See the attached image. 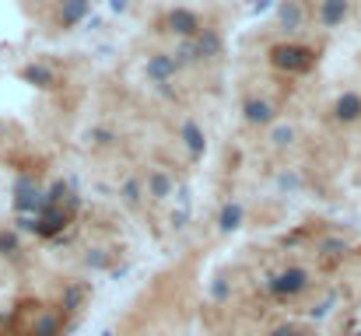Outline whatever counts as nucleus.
<instances>
[{
	"mask_svg": "<svg viewBox=\"0 0 361 336\" xmlns=\"http://www.w3.org/2000/svg\"><path fill=\"white\" fill-rule=\"evenodd\" d=\"M18 253H21V238H18V231L4 228V231H0V256H18Z\"/></svg>",
	"mask_w": 361,
	"mask_h": 336,
	"instance_id": "6ab92c4d",
	"label": "nucleus"
},
{
	"mask_svg": "<svg viewBox=\"0 0 361 336\" xmlns=\"http://www.w3.org/2000/svg\"><path fill=\"white\" fill-rule=\"evenodd\" d=\"M347 249V242H340V238H326L323 242V253H344Z\"/></svg>",
	"mask_w": 361,
	"mask_h": 336,
	"instance_id": "aec40b11",
	"label": "nucleus"
},
{
	"mask_svg": "<svg viewBox=\"0 0 361 336\" xmlns=\"http://www.w3.org/2000/svg\"><path fill=\"white\" fill-rule=\"evenodd\" d=\"M277 182H281V190H295V186H298V179H295L291 172H284V175H281Z\"/></svg>",
	"mask_w": 361,
	"mask_h": 336,
	"instance_id": "412c9836",
	"label": "nucleus"
},
{
	"mask_svg": "<svg viewBox=\"0 0 361 336\" xmlns=\"http://www.w3.org/2000/svg\"><path fill=\"white\" fill-rule=\"evenodd\" d=\"M144 193L151 196V200H169V196L175 193V179H172L165 168L147 172V179H144Z\"/></svg>",
	"mask_w": 361,
	"mask_h": 336,
	"instance_id": "1a4fd4ad",
	"label": "nucleus"
},
{
	"mask_svg": "<svg viewBox=\"0 0 361 336\" xmlns=\"http://www.w3.org/2000/svg\"><path fill=\"white\" fill-rule=\"evenodd\" d=\"M183 144H186V151H190L193 161H200V158L207 155V137H203V130H200L197 119H186V123H183Z\"/></svg>",
	"mask_w": 361,
	"mask_h": 336,
	"instance_id": "f8f14e48",
	"label": "nucleus"
},
{
	"mask_svg": "<svg viewBox=\"0 0 361 336\" xmlns=\"http://www.w3.org/2000/svg\"><path fill=\"white\" fill-rule=\"evenodd\" d=\"M193 46H197L200 64H203V60H214V56H221V36L214 32V28H200V32L193 36Z\"/></svg>",
	"mask_w": 361,
	"mask_h": 336,
	"instance_id": "4468645a",
	"label": "nucleus"
},
{
	"mask_svg": "<svg viewBox=\"0 0 361 336\" xmlns=\"http://www.w3.org/2000/svg\"><path fill=\"white\" fill-rule=\"evenodd\" d=\"M270 64L281 74H306L316 67V53L309 46H298V42H281L270 49Z\"/></svg>",
	"mask_w": 361,
	"mask_h": 336,
	"instance_id": "f257e3e1",
	"label": "nucleus"
},
{
	"mask_svg": "<svg viewBox=\"0 0 361 336\" xmlns=\"http://www.w3.org/2000/svg\"><path fill=\"white\" fill-rule=\"evenodd\" d=\"M112 11H116V14H123V11H127V0H112Z\"/></svg>",
	"mask_w": 361,
	"mask_h": 336,
	"instance_id": "5701e85b",
	"label": "nucleus"
},
{
	"mask_svg": "<svg viewBox=\"0 0 361 336\" xmlns=\"http://www.w3.org/2000/svg\"><path fill=\"white\" fill-rule=\"evenodd\" d=\"M92 14V0H60V25L64 28H77L81 21H88Z\"/></svg>",
	"mask_w": 361,
	"mask_h": 336,
	"instance_id": "9d476101",
	"label": "nucleus"
},
{
	"mask_svg": "<svg viewBox=\"0 0 361 336\" xmlns=\"http://www.w3.org/2000/svg\"><path fill=\"white\" fill-rule=\"evenodd\" d=\"M306 284H309L306 270H284L281 277L270 281V291H274L277 298H291V294H302V291H306Z\"/></svg>",
	"mask_w": 361,
	"mask_h": 336,
	"instance_id": "423d86ee",
	"label": "nucleus"
},
{
	"mask_svg": "<svg viewBox=\"0 0 361 336\" xmlns=\"http://www.w3.org/2000/svg\"><path fill=\"white\" fill-rule=\"evenodd\" d=\"M351 14V0H323L319 4V21L323 28H340Z\"/></svg>",
	"mask_w": 361,
	"mask_h": 336,
	"instance_id": "9b49d317",
	"label": "nucleus"
},
{
	"mask_svg": "<svg viewBox=\"0 0 361 336\" xmlns=\"http://www.w3.org/2000/svg\"><path fill=\"white\" fill-rule=\"evenodd\" d=\"M21 81L32 84V88H53L56 84V74L46 64H28V67H21Z\"/></svg>",
	"mask_w": 361,
	"mask_h": 336,
	"instance_id": "2eb2a0df",
	"label": "nucleus"
},
{
	"mask_svg": "<svg viewBox=\"0 0 361 336\" xmlns=\"http://www.w3.org/2000/svg\"><path fill=\"white\" fill-rule=\"evenodd\" d=\"M144 74L151 84H169L175 74H179V60L172 53H155V56H147V64H144Z\"/></svg>",
	"mask_w": 361,
	"mask_h": 336,
	"instance_id": "20e7f679",
	"label": "nucleus"
},
{
	"mask_svg": "<svg viewBox=\"0 0 361 336\" xmlns=\"http://www.w3.org/2000/svg\"><path fill=\"white\" fill-rule=\"evenodd\" d=\"M295 140H298V127L295 123H274L270 127V144H274L277 151L295 147Z\"/></svg>",
	"mask_w": 361,
	"mask_h": 336,
	"instance_id": "dca6fc26",
	"label": "nucleus"
},
{
	"mask_svg": "<svg viewBox=\"0 0 361 336\" xmlns=\"http://www.w3.org/2000/svg\"><path fill=\"white\" fill-rule=\"evenodd\" d=\"M242 119L249 127H274L277 109H274V102H266L260 95H249V99H242Z\"/></svg>",
	"mask_w": 361,
	"mask_h": 336,
	"instance_id": "7ed1b4c3",
	"label": "nucleus"
},
{
	"mask_svg": "<svg viewBox=\"0 0 361 336\" xmlns=\"http://www.w3.org/2000/svg\"><path fill=\"white\" fill-rule=\"evenodd\" d=\"M39 200H42L39 182L32 175L18 179V186H14V210L18 214H39Z\"/></svg>",
	"mask_w": 361,
	"mask_h": 336,
	"instance_id": "39448f33",
	"label": "nucleus"
},
{
	"mask_svg": "<svg viewBox=\"0 0 361 336\" xmlns=\"http://www.w3.org/2000/svg\"><path fill=\"white\" fill-rule=\"evenodd\" d=\"M306 25V8L298 0H281L277 4V28L281 32H298Z\"/></svg>",
	"mask_w": 361,
	"mask_h": 336,
	"instance_id": "6e6552de",
	"label": "nucleus"
},
{
	"mask_svg": "<svg viewBox=\"0 0 361 336\" xmlns=\"http://www.w3.org/2000/svg\"><path fill=\"white\" fill-rule=\"evenodd\" d=\"M329 116H334L337 123H358V119H361V95H358V91H344V95H337Z\"/></svg>",
	"mask_w": 361,
	"mask_h": 336,
	"instance_id": "0eeeda50",
	"label": "nucleus"
},
{
	"mask_svg": "<svg viewBox=\"0 0 361 336\" xmlns=\"http://www.w3.org/2000/svg\"><path fill=\"white\" fill-rule=\"evenodd\" d=\"M119 196H123V203H127V207H137V203L147 196V193H144V182H140L137 175H130V179L123 182V186H119Z\"/></svg>",
	"mask_w": 361,
	"mask_h": 336,
	"instance_id": "f3484780",
	"label": "nucleus"
},
{
	"mask_svg": "<svg viewBox=\"0 0 361 336\" xmlns=\"http://www.w3.org/2000/svg\"><path fill=\"white\" fill-rule=\"evenodd\" d=\"M242 221H246V203L232 200V203H225V207H221V214H218V231L232 235V231L242 228Z\"/></svg>",
	"mask_w": 361,
	"mask_h": 336,
	"instance_id": "ddd939ff",
	"label": "nucleus"
},
{
	"mask_svg": "<svg viewBox=\"0 0 361 336\" xmlns=\"http://www.w3.org/2000/svg\"><path fill=\"white\" fill-rule=\"evenodd\" d=\"M162 28H165V32H172V36H179V39H193L203 25H200V18L190 8H172V11H165Z\"/></svg>",
	"mask_w": 361,
	"mask_h": 336,
	"instance_id": "f03ea898",
	"label": "nucleus"
},
{
	"mask_svg": "<svg viewBox=\"0 0 361 336\" xmlns=\"http://www.w3.org/2000/svg\"><path fill=\"white\" fill-rule=\"evenodd\" d=\"M175 60H179V67H186V64H200V56H197V46H193V39H179V46H175V53H172Z\"/></svg>",
	"mask_w": 361,
	"mask_h": 336,
	"instance_id": "a211bd4d",
	"label": "nucleus"
},
{
	"mask_svg": "<svg viewBox=\"0 0 361 336\" xmlns=\"http://www.w3.org/2000/svg\"><path fill=\"white\" fill-rule=\"evenodd\" d=\"M270 4H274V0H256V4H253V14H263Z\"/></svg>",
	"mask_w": 361,
	"mask_h": 336,
	"instance_id": "4be33fe9",
	"label": "nucleus"
}]
</instances>
